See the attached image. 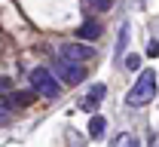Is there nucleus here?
Instances as JSON below:
<instances>
[{"mask_svg": "<svg viewBox=\"0 0 159 147\" xmlns=\"http://www.w3.org/2000/svg\"><path fill=\"white\" fill-rule=\"evenodd\" d=\"M147 55H150V58H159V40H150V43H147Z\"/></svg>", "mask_w": 159, "mask_h": 147, "instance_id": "10", "label": "nucleus"}, {"mask_svg": "<svg viewBox=\"0 0 159 147\" xmlns=\"http://www.w3.org/2000/svg\"><path fill=\"white\" fill-rule=\"evenodd\" d=\"M34 101V92H12L9 95V101H3V104H12V107H28Z\"/></svg>", "mask_w": 159, "mask_h": 147, "instance_id": "8", "label": "nucleus"}, {"mask_svg": "<svg viewBox=\"0 0 159 147\" xmlns=\"http://www.w3.org/2000/svg\"><path fill=\"white\" fill-rule=\"evenodd\" d=\"M104 95H107V86H104V83H95L89 92H86V98L80 101V110H86V113H95V110H98V104L104 101Z\"/></svg>", "mask_w": 159, "mask_h": 147, "instance_id": "4", "label": "nucleus"}, {"mask_svg": "<svg viewBox=\"0 0 159 147\" xmlns=\"http://www.w3.org/2000/svg\"><path fill=\"white\" fill-rule=\"evenodd\" d=\"M125 67H132V71H138V67H141V58H138V55H129V58H125Z\"/></svg>", "mask_w": 159, "mask_h": 147, "instance_id": "11", "label": "nucleus"}, {"mask_svg": "<svg viewBox=\"0 0 159 147\" xmlns=\"http://www.w3.org/2000/svg\"><path fill=\"white\" fill-rule=\"evenodd\" d=\"M58 52L64 55V58H70V62H80V64L92 58V49H89V46H83V43H64Z\"/></svg>", "mask_w": 159, "mask_h": 147, "instance_id": "5", "label": "nucleus"}, {"mask_svg": "<svg viewBox=\"0 0 159 147\" xmlns=\"http://www.w3.org/2000/svg\"><path fill=\"white\" fill-rule=\"evenodd\" d=\"M98 34H101V25H98V21H86V25H83V28L77 31V37H80V40H95Z\"/></svg>", "mask_w": 159, "mask_h": 147, "instance_id": "7", "label": "nucleus"}, {"mask_svg": "<svg viewBox=\"0 0 159 147\" xmlns=\"http://www.w3.org/2000/svg\"><path fill=\"white\" fill-rule=\"evenodd\" d=\"M52 71H55V77H58L61 83H67V86H77L86 80V67L80 62H70V58H64L61 52H55L52 55Z\"/></svg>", "mask_w": 159, "mask_h": 147, "instance_id": "2", "label": "nucleus"}, {"mask_svg": "<svg viewBox=\"0 0 159 147\" xmlns=\"http://www.w3.org/2000/svg\"><path fill=\"white\" fill-rule=\"evenodd\" d=\"M104 132H107V120H104L101 113H92V120H89V135H92V138H104Z\"/></svg>", "mask_w": 159, "mask_h": 147, "instance_id": "6", "label": "nucleus"}, {"mask_svg": "<svg viewBox=\"0 0 159 147\" xmlns=\"http://www.w3.org/2000/svg\"><path fill=\"white\" fill-rule=\"evenodd\" d=\"M153 95H156V74L153 71H141L138 83L129 89V104L132 107H144L147 101H153Z\"/></svg>", "mask_w": 159, "mask_h": 147, "instance_id": "1", "label": "nucleus"}, {"mask_svg": "<svg viewBox=\"0 0 159 147\" xmlns=\"http://www.w3.org/2000/svg\"><path fill=\"white\" fill-rule=\"evenodd\" d=\"M28 80H31V89L40 92L43 98H58V80H55V74H49L46 67H37V71H31L28 74Z\"/></svg>", "mask_w": 159, "mask_h": 147, "instance_id": "3", "label": "nucleus"}, {"mask_svg": "<svg viewBox=\"0 0 159 147\" xmlns=\"http://www.w3.org/2000/svg\"><path fill=\"white\" fill-rule=\"evenodd\" d=\"M113 147H138V138H135V135H119Z\"/></svg>", "mask_w": 159, "mask_h": 147, "instance_id": "9", "label": "nucleus"}, {"mask_svg": "<svg viewBox=\"0 0 159 147\" xmlns=\"http://www.w3.org/2000/svg\"><path fill=\"white\" fill-rule=\"evenodd\" d=\"M150 147H159V135H153V132H150Z\"/></svg>", "mask_w": 159, "mask_h": 147, "instance_id": "12", "label": "nucleus"}]
</instances>
